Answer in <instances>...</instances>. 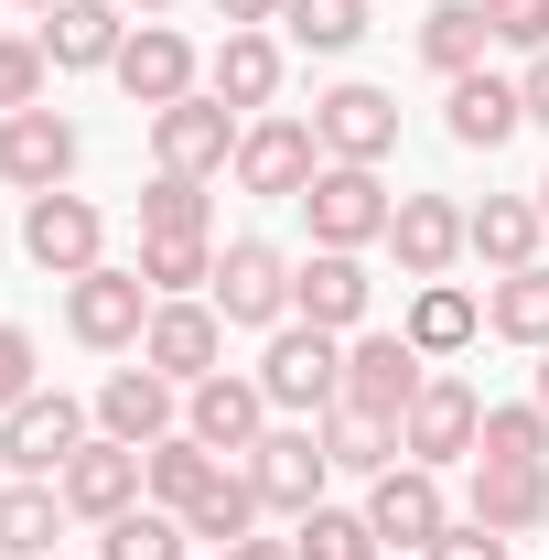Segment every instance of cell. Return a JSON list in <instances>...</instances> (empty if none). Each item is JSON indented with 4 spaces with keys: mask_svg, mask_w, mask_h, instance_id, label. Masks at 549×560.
I'll list each match as a JSON object with an SVG mask.
<instances>
[{
    "mask_svg": "<svg viewBox=\"0 0 549 560\" xmlns=\"http://www.w3.org/2000/svg\"><path fill=\"white\" fill-rule=\"evenodd\" d=\"M259 388H270V410H291V420H324L344 399V335H324V324H280L270 335V355H259Z\"/></svg>",
    "mask_w": 549,
    "mask_h": 560,
    "instance_id": "6da1fadb",
    "label": "cell"
},
{
    "mask_svg": "<svg viewBox=\"0 0 549 560\" xmlns=\"http://www.w3.org/2000/svg\"><path fill=\"white\" fill-rule=\"evenodd\" d=\"M302 215H313V248H377L388 215H399V195L377 184V162H324L302 184Z\"/></svg>",
    "mask_w": 549,
    "mask_h": 560,
    "instance_id": "7a4b0ae2",
    "label": "cell"
},
{
    "mask_svg": "<svg viewBox=\"0 0 549 560\" xmlns=\"http://www.w3.org/2000/svg\"><path fill=\"white\" fill-rule=\"evenodd\" d=\"M237 140H248V119H237L215 86L173 97V108H151V162H162V173H195V184H215V173L237 162Z\"/></svg>",
    "mask_w": 549,
    "mask_h": 560,
    "instance_id": "3957f363",
    "label": "cell"
},
{
    "mask_svg": "<svg viewBox=\"0 0 549 560\" xmlns=\"http://www.w3.org/2000/svg\"><path fill=\"white\" fill-rule=\"evenodd\" d=\"M151 302H162V291H151L140 270H108V259H97L86 280H66V335L86 355H119V346L151 335Z\"/></svg>",
    "mask_w": 549,
    "mask_h": 560,
    "instance_id": "277c9868",
    "label": "cell"
},
{
    "mask_svg": "<svg viewBox=\"0 0 549 560\" xmlns=\"http://www.w3.org/2000/svg\"><path fill=\"white\" fill-rule=\"evenodd\" d=\"M22 259L55 270V280H86L108 259V215L86 195H22Z\"/></svg>",
    "mask_w": 549,
    "mask_h": 560,
    "instance_id": "5b68a950",
    "label": "cell"
},
{
    "mask_svg": "<svg viewBox=\"0 0 549 560\" xmlns=\"http://www.w3.org/2000/svg\"><path fill=\"white\" fill-rule=\"evenodd\" d=\"M75 453H86V410H75L66 388H33V399L0 410V464L11 475H66Z\"/></svg>",
    "mask_w": 549,
    "mask_h": 560,
    "instance_id": "8992f818",
    "label": "cell"
},
{
    "mask_svg": "<svg viewBox=\"0 0 549 560\" xmlns=\"http://www.w3.org/2000/svg\"><path fill=\"white\" fill-rule=\"evenodd\" d=\"M313 140H324V162H388L399 151V97L366 86V75H344V86L313 97Z\"/></svg>",
    "mask_w": 549,
    "mask_h": 560,
    "instance_id": "52a82bcc",
    "label": "cell"
},
{
    "mask_svg": "<svg viewBox=\"0 0 549 560\" xmlns=\"http://www.w3.org/2000/svg\"><path fill=\"white\" fill-rule=\"evenodd\" d=\"M248 195H270V206H302V184L324 173V140H313V119H248V140H237V162H226Z\"/></svg>",
    "mask_w": 549,
    "mask_h": 560,
    "instance_id": "ba28073f",
    "label": "cell"
},
{
    "mask_svg": "<svg viewBox=\"0 0 549 560\" xmlns=\"http://www.w3.org/2000/svg\"><path fill=\"white\" fill-rule=\"evenodd\" d=\"M215 313L226 324H259V335L291 324V259H280L270 237H226L215 248Z\"/></svg>",
    "mask_w": 549,
    "mask_h": 560,
    "instance_id": "9c48e42d",
    "label": "cell"
},
{
    "mask_svg": "<svg viewBox=\"0 0 549 560\" xmlns=\"http://www.w3.org/2000/svg\"><path fill=\"white\" fill-rule=\"evenodd\" d=\"M324 475H335V453H324V431H302V420H280L270 442L248 453V486L270 517H313L324 506Z\"/></svg>",
    "mask_w": 549,
    "mask_h": 560,
    "instance_id": "30bf717a",
    "label": "cell"
},
{
    "mask_svg": "<svg viewBox=\"0 0 549 560\" xmlns=\"http://www.w3.org/2000/svg\"><path fill=\"white\" fill-rule=\"evenodd\" d=\"M420 388H431V355H420L410 335H355V346H344V410L410 420Z\"/></svg>",
    "mask_w": 549,
    "mask_h": 560,
    "instance_id": "8fae6325",
    "label": "cell"
},
{
    "mask_svg": "<svg viewBox=\"0 0 549 560\" xmlns=\"http://www.w3.org/2000/svg\"><path fill=\"white\" fill-rule=\"evenodd\" d=\"M475 442H484V399L464 377H431L410 399V420H399V453L431 464V475H442V464H475Z\"/></svg>",
    "mask_w": 549,
    "mask_h": 560,
    "instance_id": "7c38bea8",
    "label": "cell"
},
{
    "mask_svg": "<svg viewBox=\"0 0 549 560\" xmlns=\"http://www.w3.org/2000/svg\"><path fill=\"white\" fill-rule=\"evenodd\" d=\"M55 495H66V517H86V528H108V517H130L140 495H151V464H140L130 442H108V431H97V442L75 453L66 475H55Z\"/></svg>",
    "mask_w": 549,
    "mask_h": 560,
    "instance_id": "4fadbf2b",
    "label": "cell"
},
{
    "mask_svg": "<svg viewBox=\"0 0 549 560\" xmlns=\"http://www.w3.org/2000/svg\"><path fill=\"white\" fill-rule=\"evenodd\" d=\"M366 302H377L366 248H313V259L291 270V313H302V324H324V335H366Z\"/></svg>",
    "mask_w": 549,
    "mask_h": 560,
    "instance_id": "5bb4252c",
    "label": "cell"
},
{
    "mask_svg": "<svg viewBox=\"0 0 549 560\" xmlns=\"http://www.w3.org/2000/svg\"><path fill=\"white\" fill-rule=\"evenodd\" d=\"M184 431H195L206 453H259V442H270V388L215 366V377H195V388H184Z\"/></svg>",
    "mask_w": 549,
    "mask_h": 560,
    "instance_id": "9a60e30c",
    "label": "cell"
},
{
    "mask_svg": "<svg viewBox=\"0 0 549 560\" xmlns=\"http://www.w3.org/2000/svg\"><path fill=\"white\" fill-rule=\"evenodd\" d=\"M66 173H75V119H55V108L0 119V184L11 195H66Z\"/></svg>",
    "mask_w": 549,
    "mask_h": 560,
    "instance_id": "2e32d148",
    "label": "cell"
},
{
    "mask_svg": "<svg viewBox=\"0 0 549 560\" xmlns=\"http://www.w3.org/2000/svg\"><path fill=\"white\" fill-rule=\"evenodd\" d=\"M215 355H226V313L215 302H151L140 366H162L173 388H195V377H215Z\"/></svg>",
    "mask_w": 549,
    "mask_h": 560,
    "instance_id": "e0dca14e",
    "label": "cell"
},
{
    "mask_svg": "<svg viewBox=\"0 0 549 560\" xmlns=\"http://www.w3.org/2000/svg\"><path fill=\"white\" fill-rule=\"evenodd\" d=\"M366 528H377L388 550H431V539L453 528V506H442V475H431V464H388V475L366 486Z\"/></svg>",
    "mask_w": 549,
    "mask_h": 560,
    "instance_id": "ac0fdd59",
    "label": "cell"
},
{
    "mask_svg": "<svg viewBox=\"0 0 549 560\" xmlns=\"http://www.w3.org/2000/svg\"><path fill=\"white\" fill-rule=\"evenodd\" d=\"M97 431H108V442H130V453H151V442H173V431H184V388H173L162 366H119V377L97 388Z\"/></svg>",
    "mask_w": 549,
    "mask_h": 560,
    "instance_id": "d6986e66",
    "label": "cell"
},
{
    "mask_svg": "<svg viewBox=\"0 0 549 560\" xmlns=\"http://www.w3.org/2000/svg\"><path fill=\"white\" fill-rule=\"evenodd\" d=\"M33 44H44V66H55V75H97V66H119L130 22H119V0H55Z\"/></svg>",
    "mask_w": 549,
    "mask_h": 560,
    "instance_id": "ffe728a7",
    "label": "cell"
},
{
    "mask_svg": "<svg viewBox=\"0 0 549 560\" xmlns=\"http://www.w3.org/2000/svg\"><path fill=\"white\" fill-rule=\"evenodd\" d=\"M119 86H130V108H173V97H195V44H184V33H173V22H140L130 44H119Z\"/></svg>",
    "mask_w": 549,
    "mask_h": 560,
    "instance_id": "44dd1931",
    "label": "cell"
},
{
    "mask_svg": "<svg viewBox=\"0 0 549 560\" xmlns=\"http://www.w3.org/2000/svg\"><path fill=\"white\" fill-rule=\"evenodd\" d=\"M442 130L464 140V151H506V140L528 130V97H517V75H453V97H442Z\"/></svg>",
    "mask_w": 549,
    "mask_h": 560,
    "instance_id": "7402d4cb",
    "label": "cell"
},
{
    "mask_svg": "<svg viewBox=\"0 0 549 560\" xmlns=\"http://www.w3.org/2000/svg\"><path fill=\"white\" fill-rule=\"evenodd\" d=\"M388 248H399L410 280H453V259H464V206H453V195H399Z\"/></svg>",
    "mask_w": 549,
    "mask_h": 560,
    "instance_id": "603a6c76",
    "label": "cell"
},
{
    "mask_svg": "<svg viewBox=\"0 0 549 560\" xmlns=\"http://www.w3.org/2000/svg\"><path fill=\"white\" fill-rule=\"evenodd\" d=\"M539 195H484L475 215H464V259H484V270L506 280V270H528V259H539Z\"/></svg>",
    "mask_w": 549,
    "mask_h": 560,
    "instance_id": "cb8c5ba5",
    "label": "cell"
},
{
    "mask_svg": "<svg viewBox=\"0 0 549 560\" xmlns=\"http://www.w3.org/2000/svg\"><path fill=\"white\" fill-rule=\"evenodd\" d=\"M475 528L517 539V528H549V464H475Z\"/></svg>",
    "mask_w": 549,
    "mask_h": 560,
    "instance_id": "d4e9b609",
    "label": "cell"
},
{
    "mask_svg": "<svg viewBox=\"0 0 549 560\" xmlns=\"http://www.w3.org/2000/svg\"><path fill=\"white\" fill-rule=\"evenodd\" d=\"M206 86L237 108V119H270V97H280V44L270 33H226L206 55Z\"/></svg>",
    "mask_w": 549,
    "mask_h": 560,
    "instance_id": "484cf974",
    "label": "cell"
},
{
    "mask_svg": "<svg viewBox=\"0 0 549 560\" xmlns=\"http://www.w3.org/2000/svg\"><path fill=\"white\" fill-rule=\"evenodd\" d=\"M399 335H410L420 355H464V346L484 335V302L464 291V280H420V291H410V324H399Z\"/></svg>",
    "mask_w": 549,
    "mask_h": 560,
    "instance_id": "4316f807",
    "label": "cell"
},
{
    "mask_svg": "<svg viewBox=\"0 0 549 560\" xmlns=\"http://www.w3.org/2000/svg\"><path fill=\"white\" fill-rule=\"evenodd\" d=\"M484 44H495V33H484V0H431V11H420V66L442 75V86L475 75Z\"/></svg>",
    "mask_w": 549,
    "mask_h": 560,
    "instance_id": "83f0119b",
    "label": "cell"
},
{
    "mask_svg": "<svg viewBox=\"0 0 549 560\" xmlns=\"http://www.w3.org/2000/svg\"><path fill=\"white\" fill-rule=\"evenodd\" d=\"M55 528H66V495H55V475H22V486H0V550H11V560H55Z\"/></svg>",
    "mask_w": 549,
    "mask_h": 560,
    "instance_id": "f1b7e54d",
    "label": "cell"
},
{
    "mask_svg": "<svg viewBox=\"0 0 549 560\" xmlns=\"http://www.w3.org/2000/svg\"><path fill=\"white\" fill-rule=\"evenodd\" d=\"M259 517H270V506H259V486H248L237 464H226V475H215V486L184 506V528H195L206 550H237V539H259Z\"/></svg>",
    "mask_w": 549,
    "mask_h": 560,
    "instance_id": "f546056e",
    "label": "cell"
},
{
    "mask_svg": "<svg viewBox=\"0 0 549 560\" xmlns=\"http://www.w3.org/2000/svg\"><path fill=\"white\" fill-rule=\"evenodd\" d=\"M140 464H151V506H173V517H184V506H195V495H206L215 475H226V453H206L195 431H173V442H151Z\"/></svg>",
    "mask_w": 549,
    "mask_h": 560,
    "instance_id": "4dcf8cb0",
    "label": "cell"
},
{
    "mask_svg": "<svg viewBox=\"0 0 549 560\" xmlns=\"http://www.w3.org/2000/svg\"><path fill=\"white\" fill-rule=\"evenodd\" d=\"M313 431H324V453H335L344 475H388V464H399V420H377V410H344L335 399Z\"/></svg>",
    "mask_w": 549,
    "mask_h": 560,
    "instance_id": "1f68e13d",
    "label": "cell"
},
{
    "mask_svg": "<svg viewBox=\"0 0 549 560\" xmlns=\"http://www.w3.org/2000/svg\"><path fill=\"white\" fill-rule=\"evenodd\" d=\"M484 324H495L506 346H549V259L495 280V291H484Z\"/></svg>",
    "mask_w": 549,
    "mask_h": 560,
    "instance_id": "d6a6232c",
    "label": "cell"
},
{
    "mask_svg": "<svg viewBox=\"0 0 549 560\" xmlns=\"http://www.w3.org/2000/svg\"><path fill=\"white\" fill-rule=\"evenodd\" d=\"M97 560H195V528L173 506H130V517L97 528Z\"/></svg>",
    "mask_w": 549,
    "mask_h": 560,
    "instance_id": "836d02e7",
    "label": "cell"
},
{
    "mask_svg": "<svg viewBox=\"0 0 549 560\" xmlns=\"http://www.w3.org/2000/svg\"><path fill=\"white\" fill-rule=\"evenodd\" d=\"M140 280H151L162 302L215 291V237H140Z\"/></svg>",
    "mask_w": 549,
    "mask_h": 560,
    "instance_id": "e575fe53",
    "label": "cell"
},
{
    "mask_svg": "<svg viewBox=\"0 0 549 560\" xmlns=\"http://www.w3.org/2000/svg\"><path fill=\"white\" fill-rule=\"evenodd\" d=\"M475 464H549V410H539V399H484Z\"/></svg>",
    "mask_w": 549,
    "mask_h": 560,
    "instance_id": "d590c367",
    "label": "cell"
},
{
    "mask_svg": "<svg viewBox=\"0 0 549 560\" xmlns=\"http://www.w3.org/2000/svg\"><path fill=\"white\" fill-rule=\"evenodd\" d=\"M280 22H291L302 55H355L366 44V0H280Z\"/></svg>",
    "mask_w": 549,
    "mask_h": 560,
    "instance_id": "8d00e7d4",
    "label": "cell"
},
{
    "mask_svg": "<svg viewBox=\"0 0 549 560\" xmlns=\"http://www.w3.org/2000/svg\"><path fill=\"white\" fill-rule=\"evenodd\" d=\"M291 550H302V560H377L388 539L366 528V506H313V517L291 528Z\"/></svg>",
    "mask_w": 549,
    "mask_h": 560,
    "instance_id": "74e56055",
    "label": "cell"
},
{
    "mask_svg": "<svg viewBox=\"0 0 549 560\" xmlns=\"http://www.w3.org/2000/svg\"><path fill=\"white\" fill-rule=\"evenodd\" d=\"M140 237H206V184L195 173H151L140 184Z\"/></svg>",
    "mask_w": 549,
    "mask_h": 560,
    "instance_id": "f35d334b",
    "label": "cell"
},
{
    "mask_svg": "<svg viewBox=\"0 0 549 560\" xmlns=\"http://www.w3.org/2000/svg\"><path fill=\"white\" fill-rule=\"evenodd\" d=\"M44 44H33V33H0V119H11V108H44Z\"/></svg>",
    "mask_w": 549,
    "mask_h": 560,
    "instance_id": "ab89813d",
    "label": "cell"
},
{
    "mask_svg": "<svg viewBox=\"0 0 549 560\" xmlns=\"http://www.w3.org/2000/svg\"><path fill=\"white\" fill-rule=\"evenodd\" d=\"M484 33L517 44V55H539L549 44V0H484Z\"/></svg>",
    "mask_w": 549,
    "mask_h": 560,
    "instance_id": "60d3db41",
    "label": "cell"
},
{
    "mask_svg": "<svg viewBox=\"0 0 549 560\" xmlns=\"http://www.w3.org/2000/svg\"><path fill=\"white\" fill-rule=\"evenodd\" d=\"M33 366H44V355H33V335H22V324H0V410H11V399H33V388H44V377H33Z\"/></svg>",
    "mask_w": 549,
    "mask_h": 560,
    "instance_id": "b9f144b4",
    "label": "cell"
},
{
    "mask_svg": "<svg viewBox=\"0 0 549 560\" xmlns=\"http://www.w3.org/2000/svg\"><path fill=\"white\" fill-rule=\"evenodd\" d=\"M420 560H517V550H506L495 528H475V517H464V528H442V539H431Z\"/></svg>",
    "mask_w": 549,
    "mask_h": 560,
    "instance_id": "7bdbcfd3",
    "label": "cell"
},
{
    "mask_svg": "<svg viewBox=\"0 0 549 560\" xmlns=\"http://www.w3.org/2000/svg\"><path fill=\"white\" fill-rule=\"evenodd\" d=\"M517 97H528V119H539V130H549V44H539V55H528V75H517Z\"/></svg>",
    "mask_w": 549,
    "mask_h": 560,
    "instance_id": "ee69618b",
    "label": "cell"
},
{
    "mask_svg": "<svg viewBox=\"0 0 549 560\" xmlns=\"http://www.w3.org/2000/svg\"><path fill=\"white\" fill-rule=\"evenodd\" d=\"M226 11V33H259V22H280V0H215Z\"/></svg>",
    "mask_w": 549,
    "mask_h": 560,
    "instance_id": "f6af8a7d",
    "label": "cell"
},
{
    "mask_svg": "<svg viewBox=\"0 0 549 560\" xmlns=\"http://www.w3.org/2000/svg\"><path fill=\"white\" fill-rule=\"evenodd\" d=\"M215 560H302L291 539H237V550H215Z\"/></svg>",
    "mask_w": 549,
    "mask_h": 560,
    "instance_id": "bcb514c9",
    "label": "cell"
},
{
    "mask_svg": "<svg viewBox=\"0 0 549 560\" xmlns=\"http://www.w3.org/2000/svg\"><path fill=\"white\" fill-rule=\"evenodd\" d=\"M130 11H140V22H162V11H173V0H130Z\"/></svg>",
    "mask_w": 549,
    "mask_h": 560,
    "instance_id": "7dc6e473",
    "label": "cell"
},
{
    "mask_svg": "<svg viewBox=\"0 0 549 560\" xmlns=\"http://www.w3.org/2000/svg\"><path fill=\"white\" fill-rule=\"evenodd\" d=\"M539 410H549V346H539Z\"/></svg>",
    "mask_w": 549,
    "mask_h": 560,
    "instance_id": "c3c4849f",
    "label": "cell"
},
{
    "mask_svg": "<svg viewBox=\"0 0 549 560\" xmlns=\"http://www.w3.org/2000/svg\"><path fill=\"white\" fill-rule=\"evenodd\" d=\"M539 215H549V184H539Z\"/></svg>",
    "mask_w": 549,
    "mask_h": 560,
    "instance_id": "681fc988",
    "label": "cell"
},
{
    "mask_svg": "<svg viewBox=\"0 0 549 560\" xmlns=\"http://www.w3.org/2000/svg\"><path fill=\"white\" fill-rule=\"evenodd\" d=\"M33 11H55V0H33Z\"/></svg>",
    "mask_w": 549,
    "mask_h": 560,
    "instance_id": "f907efd6",
    "label": "cell"
},
{
    "mask_svg": "<svg viewBox=\"0 0 549 560\" xmlns=\"http://www.w3.org/2000/svg\"><path fill=\"white\" fill-rule=\"evenodd\" d=\"M0 560H11V550H0Z\"/></svg>",
    "mask_w": 549,
    "mask_h": 560,
    "instance_id": "816d5d0a",
    "label": "cell"
}]
</instances>
